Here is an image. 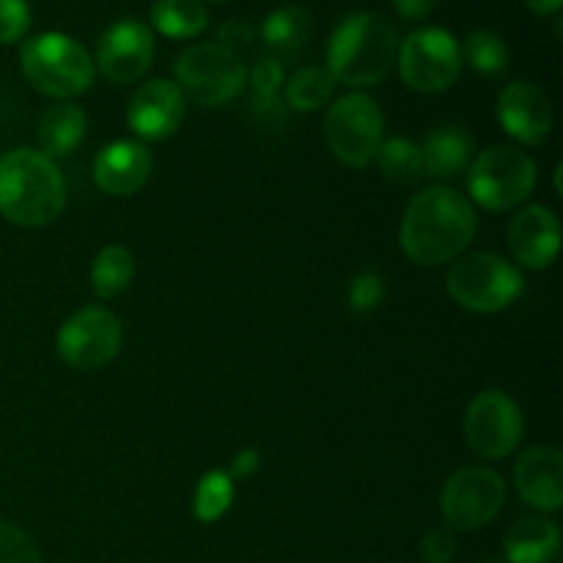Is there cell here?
Listing matches in <instances>:
<instances>
[{
  "label": "cell",
  "mask_w": 563,
  "mask_h": 563,
  "mask_svg": "<svg viewBox=\"0 0 563 563\" xmlns=\"http://www.w3.org/2000/svg\"><path fill=\"white\" fill-rule=\"evenodd\" d=\"M476 209L454 187L434 185L412 196L401 218L399 242L418 267H440L467 251L476 236Z\"/></svg>",
  "instance_id": "cell-1"
},
{
  "label": "cell",
  "mask_w": 563,
  "mask_h": 563,
  "mask_svg": "<svg viewBox=\"0 0 563 563\" xmlns=\"http://www.w3.org/2000/svg\"><path fill=\"white\" fill-rule=\"evenodd\" d=\"M66 207V181L58 165L36 148H14L0 157V214L22 229L55 223Z\"/></svg>",
  "instance_id": "cell-2"
},
{
  "label": "cell",
  "mask_w": 563,
  "mask_h": 563,
  "mask_svg": "<svg viewBox=\"0 0 563 563\" xmlns=\"http://www.w3.org/2000/svg\"><path fill=\"white\" fill-rule=\"evenodd\" d=\"M399 38L377 14L355 11L339 22L328 42V71L335 82L352 88L377 86L394 69Z\"/></svg>",
  "instance_id": "cell-3"
},
{
  "label": "cell",
  "mask_w": 563,
  "mask_h": 563,
  "mask_svg": "<svg viewBox=\"0 0 563 563\" xmlns=\"http://www.w3.org/2000/svg\"><path fill=\"white\" fill-rule=\"evenodd\" d=\"M20 66L38 93L53 99L80 97L91 88L93 60L80 42L66 33H38L22 44Z\"/></svg>",
  "instance_id": "cell-4"
},
{
  "label": "cell",
  "mask_w": 563,
  "mask_h": 563,
  "mask_svg": "<svg viewBox=\"0 0 563 563\" xmlns=\"http://www.w3.org/2000/svg\"><path fill=\"white\" fill-rule=\"evenodd\" d=\"M176 86L201 108H223L247 86V66L231 49L214 42L187 47L174 64Z\"/></svg>",
  "instance_id": "cell-5"
},
{
  "label": "cell",
  "mask_w": 563,
  "mask_h": 563,
  "mask_svg": "<svg viewBox=\"0 0 563 563\" xmlns=\"http://www.w3.org/2000/svg\"><path fill=\"white\" fill-rule=\"evenodd\" d=\"M449 295L473 313L506 311L522 295V273L498 253H471L454 258L449 269Z\"/></svg>",
  "instance_id": "cell-6"
},
{
  "label": "cell",
  "mask_w": 563,
  "mask_h": 563,
  "mask_svg": "<svg viewBox=\"0 0 563 563\" xmlns=\"http://www.w3.org/2000/svg\"><path fill=\"white\" fill-rule=\"evenodd\" d=\"M473 201L489 212H511L537 187V163L515 146H493L467 168Z\"/></svg>",
  "instance_id": "cell-7"
},
{
  "label": "cell",
  "mask_w": 563,
  "mask_h": 563,
  "mask_svg": "<svg viewBox=\"0 0 563 563\" xmlns=\"http://www.w3.org/2000/svg\"><path fill=\"white\" fill-rule=\"evenodd\" d=\"M399 75L418 93H443L460 80L462 47L445 27H418L396 53Z\"/></svg>",
  "instance_id": "cell-8"
},
{
  "label": "cell",
  "mask_w": 563,
  "mask_h": 563,
  "mask_svg": "<svg viewBox=\"0 0 563 563\" xmlns=\"http://www.w3.org/2000/svg\"><path fill=\"white\" fill-rule=\"evenodd\" d=\"M383 110L366 93H346L335 99L324 115V137L339 163L366 168L377 154L383 137Z\"/></svg>",
  "instance_id": "cell-9"
},
{
  "label": "cell",
  "mask_w": 563,
  "mask_h": 563,
  "mask_svg": "<svg viewBox=\"0 0 563 563\" xmlns=\"http://www.w3.org/2000/svg\"><path fill=\"white\" fill-rule=\"evenodd\" d=\"M506 504V482L484 465L460 467L440 493V511L451 531H478L500 515Z\"/></svg>",
  "instance_id": "cell-10"
},
{
  "label": "cell",
  "mask_w": 563,
  "mask_h": 563,
  "mask_svg": "<svg viewBox=\"0 0 563 563\" xmlns=\"http://www.w3.org/2000/svg\"><path fill=\"white\" fill-rule=\"evenodd\" d=\"M522 412L517 401L504 390H482L473 396L467 405L465 418H462V434L473 454L484 460H504L520 445Z\"/></svg>",
  "instance_id": "cell-11"
},
{
  "label": "cell",
  "mask_w": 563,
  "mask_h": 563,
  "mask_svg": "<svg viewBox=\"0 0 563 563\" xmlns=\"http://www.w3.org/2000/svg\"><path fill=\"white\" fill-rule=\"evenodd\" d=\"M121 341H124L121 319L108 308L88 306L60 324L55 346L66 366L93 372V368L108 366L119 355Z\"/></svg>",
  "instance_id": "cell-12"
},
{
  "label": "cell",
  "mask_w": 563,
  "mask_h": 563,
  "mask_svg": "<svg viewBox=\"0 0 563 563\" xmlns=\"http://www.w3.org/2000/svg\"><path fill=\"white\" fill-rule=\"evenodd\" d=\"M154 64V36L143 22L119 20L99 36L93 69L113 86H130L146 77Z\"/></svg>",
  "instance_id": "cell-13"
},
{
  "label": "cell",
  "mask_w": 563,
  "mask_h": 563,
  "mask_svg": "<svg viewBox=\"0 0 563 563\" xmlns=\"http://www.w3.org/2000/svg\"><path fill=\"white\" fill-rule=\"evenodd\" d=\"M187 113V99L174 80H148L126 104V126L143 141L176 135Z\"/></svg>",
  "instance_id": "cell-14"
},
{
  "label": "cell",
  "mask_w": 563,
  "mask_h": 563,
  "mask_svg": "<svg viewBox=\"0 0 563 563\" xmlns=\"http://www.w3.org/2000/svg\"><path fill=\"white\" fill-rule=\"evenodd\" d=\"M498 119L506 135L515 137L522 146H539L553 132V102L537 82L517 80L500 91Z\"/></svg>",
  "instance_id": "cell-15"
},
{
  "label": "cell",
  "mask_w": 563,
  "mask_h": 563,
  "mask_svg": "<svg viewBox=\"0 0 563 563\" xmlns=\"http://www.w3.org/2000/svg\"><path fill=\"white\" fill-rule=\"evenodd\" d=\"M509 247L520 267H550L561 251L559 214L550 207H542V203L520 209L509 223Z\"/></svg>",
  "instance_id": "cell-16"
},
{
  "label": "cell",
  "mask_w": 563,
  "mask_h": 563,
  "mask_svg": "<svg viewBox=\"0 0 563 563\" xmlns=\"http://www.w3.org/2000/svg\"><path fill=\"white\" fill-rule=\"evenodd\" d=\"M515 487L528 506L559 511L563 506V454L553 445H531L515 465Z\"/></svg>",
  "instance_id": "cell-17"
},
{
  "label": "cell",
  "mask_w": 563,
  "mask_h": 563,
  "mask_svg": "<svg viewBox=\"0 0 563 563\" xmlns=\"http://www.w3.org/2000/svg\"><path fill=\"white\" fill-rule=\"evenodd\" d=\"M152 176V154L143 143H108L93 159V181L108 196H132Z\"/></svg>",
  "instance_id": "cell-18"
},
{
  "label": "cell",
  "mask_w": 563,
  "mask_h": 563,
  "mask_svg": "<svg viewBox=\"0 0 563 563\" xmlns=\"http://www.w3.org/2000/svg\"><path fill=\"white\" fill-rule=\"evenodd\" d=\"M423 170L434 179H454L473 163V135L465 126H438L421 143Z\"/></svg>",
  "instance_id": "cell-19"
},
{
  "label": "cell",
  "mask_w": 563,
  "mask_h": 563,
  "mask_svg": "<svg viewBox=\"0 0 563 563\" xmlns=\"http://www.w3.org/2000/svg\"><path fill=\"white\" fill-rule=\"evenodd\" d=\"M561 531L548 517H522L506 531L504 555L509 563H550L559 555Z\"/></svg>",
  "instance_id": "cell-20"
},
{
  "label": "cell",
  "mask_w": 563,
  "mask_h": 563,
  "mask_svg": "<svg viewBox=\"0 0 563 563\" xmlns=\"http://www.w3.org/2000/svg\"><path fill=\"white\" fill-rule=\"evenodd\" d=\"M258 33H262V42L269 55H275L278 60L289 58L311 42L313 16L302 5H280L264 20Z\"/></svg>",
  "instance_id": "cell-21"
},
{
  "label": "cell",
  "mask_w": 563,
  "mask_h": 563,
  "mask_svg": "<svg viewBox=\"0 0 563 563\" xmlns=\"http://www.w3.org/2000/svg\"><path fill=\"white\" fill-rule=\"evenodd\" d=\"M86 113L77 104L60 102L47 108V113L38 121V146H42V154H47L49 159L71 154L80 146L82 137H86Z\"/></svg>",
  "instance_id": "cell-22"
},
{
  "label": "cell",
  "mask_w": 563,
  "mask_h": 563,
  "mask_svg": "<svg viewBox=\"0 0 563 563\" xmlns=\"http://www.w3.org/2000/svg\"><path fill=\"white\" fill-rule=\"evenodd\" d=\"M152 25L168 38H196L207 31L209 11L201 0H154Z\"/></svg>",
  "instance_id": "cell-23"
},
{
  "label": "cell",
  "mask_w": 563,
  "mask_h": 563,
  "mask_svg": "<svg viewBox=\"0 0 563 563\" xmlns=\"http://www.w3.org/2000/svg\"><path fill=\"white\" fill-rule=\"evenodd\" d=\"M379 165V174L394 185H418L427 176L423 170V154L421 143L410 141V137H388L379 143L377 154H374Z\"/></svg>",
  "instance_id": "cell-24"
},
{
  "label": "cell",
  "mask_w": 563,
  "mask_h": 563,
  "mask_svg": "<svg viewBox=\"0 0 563 563\" xmlns=\"http://www.w3.org/2000/svg\"><path fill=\"white\" fill-rule=\"evenodd\" d=\"M333 91L335 80L328 66H302L284 82V102L286 108L300 110V113H313L328 104Z\"/></svg>",
  "instance_id": "cell-25"
},
{
  "label": "cell",
  "mask_w": 563,
  "mask_h": 563,
  "mask_svg": "<svg viewBox=\"0 0 563 563\" xmlns=\"http://www.w3.org/2000/svg\"><path fill=\"white\" fill-rule=\"evenodd\" d=\"M135 275V256L124 245H108L97 253L91 264V286L97 297L110 300L126 291Z\"/></svg>",
  "instance_id": "cell-26"
},
{
  "label": "cell",
  "mask_w": 563,
  "mask_h": 563,
  "mask_svg": "<svg viewBox=\"0 0 563 563\" xmlns=\"http://www.w3.org/2000/svg\"><path fill=\"white\" fill-rule=\"evenodd\" d=\"M460 47L462 64H467L478 75L500 77L509 71V47H506V42L495 31H487V27L471 31L465 44H460Z\"/></svg>",
  "instance_id": "cell-27"
},
{
  "label": "cell",
  "mask_w": 563,
  "mask_h": 563,
  "mask_svg": "<svg viewBox=\"0 0 563 563\" xmlns=\"http://www.w3.org/2000/svg\"><path fill=\"white\" fill-rule=\"evenodd\" d=\"M234 504V478L229 471L203 473L192 498V515L198 522H218Z\"/></svg>",
  "instance_id": "cell-28"
},
{
  "label": "cell",
  "mask_w": 563,
  "mask_h": 563,
  "mask_svg": "<svg viewBox=\"0 0 563 563\" xmlns=\"http://www.w3.org/2000/svg\"><path fill=\"white\" fill-rule=\"evenodd\" d=\"M247 80H251L253 99L280 97V91H284V82H286L284 64H280V60L269 53L258 55L256 64H253L251 71H247Z\"/></svg>",
  "instance_id": "cell-29"
},
{
  "label": "cell",
  "mask_w": 563,
  "mask_h": 563,
  "mask_svg": "<svg viewBox=\"0 0 563 563\" xmlns=\"http://www.w3.org/2000/svg\"><path fill=\"white\" fill-rule=\"evenodd\" d=\"M0 563H42L31 533L9 520H0Z\"/></svg>",
  "instance_id": "cell-30"
},
{
  "label": "cell",
  "mask_w": 563,
  "mask_h": 563,
  "mask_svg": "<svg viewBox=\"0 0 563 563\" xmlns=\"http://www.w3.org/2000/svg\"><path fill=\"white\" fill-rule=\"evenodd\" d=\"M385 300V284L377 273H361L352 278L350 289H346V302L355 313H372L383 306Z\"/></svg>",
  "instance_id": "cell-31"
},
{
  "label": "cell",
  "mask_w": 563,
  "mask_h": 563,
  "mask_svg": "<svg viewBox=\"0 0 563 563\" xmlns=\"http://www.w3.org/2000/svg\"><path fill=\"white\" fill-rule=\"evenodd\" d=\"M31 31V5L25 0H0V44L20 42Z\"/></svg>",
  "instance_id": "cell-32"
},
{
  "label": "cell",
  "mask_w": 563,
  "mask_h": 563,
  "mask_svg": "<svg viewBox=\"0 0 563 563\" xmlns=\"http://www.w3.org/2000/svg\"><path fill=\"white\" fill-rule=\"evenodd\" d=\"M456 537L451 528H432L421 539V559L423 563H451L456 559Z\"/></svg>",
  "instance_id": "cell-33"
},
{
  "label": "cell",
  "mask_w": 563,
  "mask_h": 563,
  "mask_svg": "<svg viewBox=\"0 0 563 563\" xmlns=\"http://www.w3.org/2000/svg\"><path fill=\"white\" fill-rule=\"evenodd\" d=\"M253 38H256V27H253L251 22L229 20L218 27V38H214V44H220V47H225V49H231V53L240 55L242 49L251 47Z\"/></svg>",
  "instance_id": "cell-34"
},
{
  "label": "cell",
  "mask_w": 563,
  "mask_h": 563,
  "mask_svg": "<svg viewBox=\"0 0 563 563\" xmlns=\"http://www.w3.org/2000/svg\"><path fill=\"white\" fill-rule=\"evenodd\" d=\"M258 471H262V454H258L256 449H242L240 454L234 456V462H231L229 476L231 478H247Z\"/></svg>",
  "instance_id": "cell-35"
},
{
  "label": "cell",
  "mask_w": 563,
  "mask_h": 563,
  "mask_svg": "<svg viewBox=\"0 0 563 563\" xmlns=\"http://www.w3.org/2000/svg\"><path fill=\"white\" fill-rule=\"evenodd\" d=\"M440 0H394L396 11H399L405 20H427L434 9H438Z\"/></svg>",
  "instance_id": "cell-36"
},
{
  "label": "cell",
  "mask_w": 563,
  "mask_h": 563,
  "mask_svg": "<svg viewBox=\"0 0 563 563\" xmlns=\"http://www.w3.org/2000/svg\"><path fill=\"white\" fill-rule=\"evenodd\" d=\"M522 3L528 5V9L533 11V14L539 16H555L561 11L563 0H522Z\"/></svg>",
  "instance_id": "cell-37"
},
{
  "label": "cell",
  "mask_w": 563,
  "mask_h": 563,
  "mask_svg": "<svg viewBox=\"0 0 563 563\" xmlns=\"http://www.w3.org/2000/svg\"><path fill=\"white\" fill-rule=\"evenodd\" d=\"M201 3H229V0H201Z\"/></svg>",
  "instance_id": "cell-38"
}]
</instances>
